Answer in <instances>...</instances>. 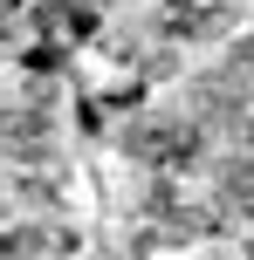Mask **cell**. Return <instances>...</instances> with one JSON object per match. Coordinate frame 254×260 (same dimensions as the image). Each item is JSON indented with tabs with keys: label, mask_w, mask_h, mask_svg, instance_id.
Masks as SVG:
<instances>
[{
	"label": "cell",
	"mask_w": 254,
	"mask_h": 260,
	"mask_svg": "<svg viewBox=\"0 0 254 260\" xmlns=\"http://www.w3.org/2000/svg\"><path fill=\"white\" fill-rule=\"evenodd\" d=\"M158 27H165V41H220V35L241 27V7H234V0H200V7L165 14Z\"/></svg>",
	"instance_id": "6da1fadb"
},
{
	"label": "cell",
	"mask_w": 254,
	"mask_h": 260,
	"mask_svg": "<svg viewBox=\"0 0 254 260\" xmlns=\"http://www.w3.org/2000/svg\"><path fill=\"white\" fill-rule=\"evenodd\" d=\"M76 233L69 226H48V219H14L0 233V260H41V253H69Z\"/></svg>",
	"instance_id": "7a4b0ae2"
},
{
	"label": "cell",
	"mask_w": 254,
	"mask_h": 260,
	"mask_svg": "<svg viewBox=\"0 0 254 260\" xmlns=\"http://www.w3.org/2000/svg\"><path fill=\"white\" fill-rule=\"evenodd\" d=\"M213 206L227 212H254V157L247 151H234V157H220L213 165Z\"/></svg>",
	"instance_id": "3957f363"
},
{
	"label": "cell",
	"mask_w": 254,
	"mask_h": 260,
	"mask_svg": "<svg viewBox=\"0 0 254 260\" xmlns=\"http://www.w3.org/2000/svg\"><path fill=\"white\" fill-rule=\"evenodd\" d=\"M213 76L227 82L241 103H254V35H247V41H234V48H227V69H213Z\"/></svg>",
	"instance_id": "277c9868"
},
{
	"label": "cell",
	"mask_w": 254,
	"mask_h": 260,
	"mask_svg": "<svg viewBox=\"0 0 254 260\" xmlns=\"http://www.w3.org/2000/svg\"><path fill=\"white\" fill-rule=\"evenodd\" d=\"M27 7V0H0V21H7V14H21Z\"/></svg>",
	"instance_id": "5b68a950"
},
{
	"label": "cell",
	"mask_w": 254,
	"mask_h": 260,
	"mask_svg": "<svg viewBox=\"0 0 254 260\" xmlns=\"http://www.w3.org/2000/svg\"><path fill=\"white\" fill-rule=\"evenodd\" d=\"M179 7H200V0H165V14H179Z\"/></svg>",
	"instance_id": "8992f818"
},
{
	"label": "cell",
	"mask_w": 254,
	"mask_h": 260,
	"mask_svg": "<svg viewBox=\"0 0 254 260\" xmlns=\"http://www.w3.org/2000/svg\"><path fill=\"white\" fill-rule=\"evenodd\" d=\"M62 7H103V0H62Z\"/></svg>",
	"instance_id": "52a82bcc"
}]
</instances>
